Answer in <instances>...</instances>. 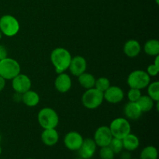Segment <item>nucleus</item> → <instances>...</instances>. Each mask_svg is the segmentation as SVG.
<instances>
[{
    "label": "nucleus",
    "instance_id": "f257e3e1",
    "mask_svg": "<svg viewBox=\"0 0 159 159\" xmlns=\"http://www.w3.org/2000/svg\"><path fill=\"white\" fill-rule=\"evenodd\" d=\"M71 58V53L64 48H56L51 51V61L57 74L68 69Z\"/></svg>",
    "mask_w": 159,
    "mask_h": 159
},
{
    "label": "nucleus",
    "instance_id": "f03ea898",
    "mask_svg": "<svg viewBox=\"0 0 159 159\" xmlns=\"http://www.w3.org/2000/svg\"><path fill=\"white\" fill-rule=\"evenodd\" d=\"M37 120L43 129H54L58 125L59 116L54 109L44 107L39 111Z\"/></svg>",
    "mask_w": 159,
    "mask_h": 159
},
{
    "label": "nucleus",
    "instance_id": "7ed1b4c3",
    "mask_svg": "<svg viewBox=\"0 0 159 159\" xmlns=\"http://www.w3.org/2000/svg\"><path fill=\"white\" fill-rule=\"evenodd\" d=\"M103 100V93L95 87L86 89L82 96V105L89 110H94L100 107Z\"/></svg>",
    "mask_w": 159,
    "mask_h": 159
},
{
    "label": "nucleus",
    "instance_id": "20e7f679",
    "mask_svg": "<svg viewBox=\"0 0 159 159\" xmlns=\"http://www.w3.org/2000/svg\"><path fill=\"white\" fill-rule=\"evenodd\" d=\"M20 65L16 60L6 57L0 61V76L6 80H12L20 73Z\"/></svg>",
    "mask_w": 159,
    "mask_h": 159
},
{
    "label": "nucleus",
    "instance_id": "39448f33",
    "mask_svg": "<svg viewBox=\"0 0 159 159\" xmlns=\"http://www.w3.org/2000/svg\"><path fill=\"white\" fill-rule=\"evenodd\" d=\"M151 81L147 71L143 70H135L130 73L127 78V84L130 88L143 89L147 88Z\"/></svg>",
    "mask_w": 159,
    "mask_h": 159
},
{
    "label": "nucleus",
    "instance_id": "423d86ee",
    "mask_svg": "<svg viewBox=\"0 0 159 159\" xmlns=\"http://www.w3.org/2000/svg\"><path fill=\"white\" fill-rule=\"evenodd\" d=\"M20 28V23L13 16L6 14L0 18V31L6 37L16 35Z\"/></svg>",
    "mask_w": 159,
    "mask_h": 159
},
{
    "label": "nucleus",
    "instance_id": "0eeeda50",
    "mask_svg": "<svg viewBox=\"0 0 159 159\" xmlns=\"http://www.w3.org/2000/svg\"><path fill=\"white\" fill-rule=\"evenodd\" d=\"M110 131L113 138L123 139L130 133L131 127L127 118L118 117L113 120L110 125Z\"/></svg>",
    "mask_w": 159,
    "mask_h": 159
},
{
    "label": "nucleus",
    "instance_id": "6e6552de",
    "mask_svg": "<svg viewBox=\"0 0 159 159\" xmlns=\"http://www.w3.org/2000/svg\"><path fill=\"white\" fill-rule=\"evenodd\" d=\"M113 138L110 127L107 126H101L96 129L93 140L97 147L102 148L108 146Z\"/></svg>",
    "mask_w": 159,
    "mask_h": 159
},
{
    "label": "nucleus",
    "instance_id": "1a4fd4ad",
    "mask_svg": "<svg viewBox=\"0 0 159 159\" xmlns=\"http://www.w3.org/2000/svg\"><path fill=\"white\" fill-rule=\"evenodd\" d=\"M32 82L26 75L20 74L12 79V86L15 93L23 94L31 89Z\"/></svg>",
    "mask_w": 159,
    "mask_h": 159
},
{
    "label": "nucleus",
    "instance_id": "9d476101",
    "mask_svg": "<svg viewBox=\"0 0 159 159\" xmlns=\"http://www.w3.org/2000/svg\"><path fill=\"white\" fill-rule=\"evenodd\" d=\"M103 98L110 103H119L124 99V92L120 87L116 85H110L103 93Z\"/></svg>",
    "mask_w": 159,
    "mask_h": 159
},
{
    "label": "nucleus",
    "instance_id": "9b49d317",
    "mask_svg": "<svg viewBox=\"0 0 159 159\" xmlns=\"http://www.w3.org/2000/svg\"><path fill=\"white\" fill-rule=\"evenodd\" d=\"M84 138L77 131H70L64 138V144L70 151H78L80 148Z\"/></svg>",
    "mask_w": 159,
    "mask_h": 159
},
{
    "label": "nucleus",
    "instance_id": "f8f14e48",
    "mask_svg": "<svg viewBox=\"0 0 159 159\" xmlns=\"http://www.w3.org/2000/svg\"><path fill=\"white\" fill-rule=\"evenodd\" d=\"M96 148L97 145L94 140L92 138H85L83 140L80 148L78 150L79 157L83 159L92 158L96 153Z\"/></svg>",
    "mask_w": 159,
    "mask_h": 159
},
{
    "label": "nucleus",
    "instance_id": "ddd939ff",
    "mask_svg": "<svg viewBox=\"0 0 159 159\" xmlns=\"http://www.w3.org/2000/svg\"><path fill=\"white\" fill-rule=\"evenodd\" d=\"M87 61L82 56H75L72 57L68 69L75 76H79L86 71Z\"/></svg>",
    "mask_w": 159,
    "mask_h": 159
},
{
    "label": "nucleus",
    "instance_id": "4468645a",
    "mask_svg": "<svg viewBox=\"0 0 159 159\" xmlns=\"http://www.w3.org/2000/svg\"><path fill=\"white\" fill-rule=\"evenodd\" d=\"M72 85L71 79L68 74L65 72L57 75L54 81L55 89L61 93H65L69 91Z\"/></svg>",
    "mask_w": 159,
    "mask_h": 159
},
{
    "label": "nucleus",
    "instance_id": "2eb2a0df",
    "mask_svg": "<svg viewBox=\"0 0 159 159\" xmlns=\"http://www.w3.org/2000/svg\"><path fill=\"white\" fill-rule=\"evenodd\" d=\"M124 113L127 120H136L141 117L143 113L137 102H129L124 107Z\"/></svg>",
    "mask_w": 159,
    "mask_h": 159
},
{
    "label": "nucleus",
    "instance_id": "dca6fc26",
    "mask_svg": "<svg viewBox=\"0 0 159 159\" xmlns=\"http://www.w3.org/2000/svg\"><path fill=\"white\" fill-rule=\"evenodd\" d=\"M41 141L45 145L54 146L58 142L59 134L58 132L54 129H43L41 134Z\"/></svg>",
    "mask_w": 159,
    "mask_h": 159
},
{
    "label": "nucleus",
    "instance_id": "f3484780",
    "mask_svg": "<svg viewBox=\"0 0 159 159\" xmlns=\"http://www.w3.org/2000/svg\"><path fill=\"white\" fill-rule=\"evenodd\" d=\"M141 51V47L139 42L136 40H129L124 43V52L127 57H135L140 54Z\"/></svg>",
    "mask_w": 159,
    "mask_h": 159
},
{
    "label": "nucleus",
    "instance_id": "a211bd4d",
    "mask_svg": "<svg viewBox=\"0 0 159 159\" xmlns=\"http://www.w3.org/2000/svg\"><path fill=\"white\" fill-rule=\"evenodd\" d=\"M124 149L128 152H134L139 148L140 140L137 135L134 134H128L122 139Z\"/></svg>",
    "mask_w": 159,
    "mask_h": 159
},
{
    "label": "nucleus",
    "instance_id": "6ab92c4d",
    "mask_svg": "<svg viewBox=\"0 0 159 159\" xmlns=\"http://www.w3.org/2000/svg\"><path fill=\"white\" fill-rule=\"evenodd\" d=\"M22 101L26 107H34L40 102V96L35 91L30 89L22 94Z\"/></svg>",
    "mask_w": 159,
    "mask_h": 159
},
{
    "label": "nucleus",
    "instance_id": "aec40b11",
    "mask_svg": "<svg viewBox=\"0 0 159 159\" xmlns=\"http://www.w3.org/2000/svg\"><path fill=\"white\" fill-rule=\"evenodd\" d=\"M79 82L82 88L85 89H89L94 88L95 82H96V78L90 73L84 72L79 76Z\"/></svg>",
    "mask_w": 159,
    "mask_h": 159
},
{
    "label": "nucleus",
    "instance_id": "412c9836",
    "mask_svg": "<svg viewBox=\"0 0 159 159\" xmlns=\"http://www.w3.org/2000/svg\"><path fill=\"white\" fill-rule=\"evenodd\" d=\"M144 51L148 55L155 57L159 54V41L156 39L148 40L144 45Z\"/></svg>",
    "mask_w": 159,
    "mask_h": 159
},
{
    "label": "nucleus",
    "instance_id": "4be33fe9",
    "mask_svg": "<svg viewBox=\"0 0 159 159\" xmlns=\"http://www.w3.org/2000/svg\"><path fill=\"white\" fill-rule=\"evenodd\" d=\"M136 102L139 106L142 113H147V112L151 111L155 105V101L152 100L147 95H144V96L141 95V97Z\"/></svg>",
    "mask_w": 159,
    "mask_h": 159
},
{
    "label": "nucleus",
    "instance_id": "5701e85b",
    "mask_svg": "<svg viewBox=\"0 0 159 159\" xmlns=\"http://www.w3.org/2000/svg\"><path fill=\"white\" fill-rule=\"evenodd\" d=\"M158 150L155 146L149 145L144 148L140 154L139 159H158Z\"/></svg>",
    "mask_w": 159,
    "mask_h": 159
},
{
    "label": "nucleus",
    "instance_id": "b1692460",
    "mask_svg": "<svg viewBox=\"0 0 159 159\" xmlns=\"http://www.w3.org/2000/svg\"><path fill=\"white\" fill-rule=\"evenodd\" d=\"M148 96L155 102L159 101V82L158 81L148 85Z\"/></svg>",
    "mask_w": 159,
    "mask_h": 159
},
{
    "label": "nucleus",
    "instance_id": "393cba45",
    "mask_svg": "<svg viewBox=\"0 0 159 159\" xmlns=\"http://www.w3.org/2000/svg\"><path fill=\"white\" fill-rule=\"evenodd\" d=\"M110 86V82L107 78L99 77V79H96L95 82V88L97 89L102 93H104L109 87Z\"/></svg>",
    "mask_w": 159,
    "mask_h": 159
},
{
    "label": "nucleus",
    "instance_id": "a878e982",
    "mask_svg": "<svg viewBox=\"0 0 159 159\" xmlns=\"http://www.w3.org/2000/svg\"><path fill=\"white\" fill-rule=\"evenodd\" d=\"M109 147L111 148V150L114 152V154H120L124 149V146H123V141L122 139H119V138H113V139L110 141Z\"/></svg>",
    "mask_w": 159,
    "mask_h": 159
},
{
    "label": "nucleus",
    "instance_id": "bb28decb",
    "mask_svg": "<svg viewBox=\"0 0 159 159\" xmlns=\"http://www.w3.org/2000/svg\"><path fill=\"white\" fill-rule=\"evenodd\" d=\"M115 154L109 146L100 148L99 157L101 159H114Z\"/></svg>",
    "mask_w": 159,
    "mask_h": 159
},
{
    "label": "nucleus",
    "instance_id": "cd10ccee",
    "mask_svg": "<svg viewBox=\"0 0 159 159\" xmlns=\"http://www.w3.org/2000/svg\"><path fill=\"white\" fill-rule=\"evenodd\" d=\"M141 96V92L140 89H138L130 88V90L127 93V98L129 99V102H135L139 99V98Z\"/></svg>",
    "mask_w": 159,
    "mask_h": 159
},
{
    "label": "nucleus",
    "instance_id": "c85d7f7f",
    "mask_svg": "<svg viewBox=\"0 0 159 159\" xmlns=\"http://www.w3.org/2000/svg\"><path fill=\"white\" fill-rule=\"evenodd\" d=\"M159 72V67H157L156 65H155L154 64H152V65H148L147 68V73L148 74V75L150 76H155L158 75Z\"/></svg>",
    "mask_w": 159,
    "mask_h": 159
},
{
    "label": "nucleus",
    "instance_id": "c756f323",
    "mask_svg": "<svg viewBox=\"0 0 159 159\" xmlns=\"http://www.w3.org/2000/svg\"><path fill=\"white\" fill-rule=\"evenodd\" d=\"M7 50H6V47L0 44V61L7 57Z\"/></svg>",
    "mask_w": 159,
    "mask_h": 159
},
{
    "label": "nucleus",
    "instance_id": "7c9ffc66",
    "mask_svg": "<svg viewBox=\"0 0 159 159\" xmlns=\"http://www.w3.org/2000/svg\"><path fill=\"white\" fill-rule=\"evenodd\" d=\"M120 154V159H131V155L128 151L121 152Z\"/></svg>",
    "mask_w": 159,
    "mask_h": 159
},
{
    "label": "nucleus",
    "instance_id": "2f4dec72",
    "mask_svg": "<svg viewBox=\"0 0 159 159\" xmlns=\"http://www.w3.org/2000/svg\"><path fill=\"white\" fill-rule=\"evenodd\" d=\"M5 86H6V79L0 76V93L4 89Z\"/></svg>",
    "mask_w": 159,
    "mask_h": 159
},
{
    "label": "nucleus",
    "instance_id": "473e14b6",
    "mask_svg": "<svg viewBox=\"0 0 159 159\" xmlns=\"http://www.w3.org/2000/svg\"><path fill=\"white\" fill-rule=\"evenodd\" d=\"M155 2H156V4H159V0H155Z\"/></svg>",
    "mask_w": 159,
    "mask_h": 159
},
{
    "label": "nucleus",
    "instance_id": "72a5a7b5",
    "mask_svg": "<svg viewBox=\"0 0 159 159\" xmlns=\"http://www.w3.org/2000/svg\"><path fill=\"white\" fill-rule=\"evenodd\" d=\"M2 32L0 31V39L2 38Z\"/></svg>",
    "mask_w": 159,
    "mask_h": 159
},
{
    "label": "nucleus",
    "instance_id": "f704fd0d",
    "mask_svg": "<svg viewBox=\"0 0 159 159\" xmlns=\"http://www.w3.org/2000/svg\"><path fill=\"white\" fill-rule=\"evenodd\" d=\"M1 154H2V148L1 146H0V155H1Z\"/></svg>",
    "mask_w": 159,
    "mask_h": 159
},
{
    "label": "nucleus",
    "instance_id": "c9c22d12",
    "mask_svg": "<svg viewBox=\"0 0 159 159\" xmlns=\"http://www.w3.org/2000/svg\"><path fill=\"white\" fill-rule=\"evenodd\" d=\"M75 159H83V158H80V157H79V158H75Z\"/></svg>",
    "mask_w": 159,
    "mask_h": 159
},
{
    "label": "nucleus",
    "instance_id": "e433bc0d",
    "mask_svg": "<svg viewBox=\"0 0 159 159\" xmlns=\"http://www.w3.org/2000/svg\"><path fill=\"white\" fill-rule=\"evenodd\" d=\"M1 139H2V138H1V135H0V141H1Z\"/></svg>",
    "mask_w": 159,
    "mask_h": 159
},
{
    "label": "nucleus",
    "instance_id": "4c0bfd02",
    "mask_svg": "<svg viewBox=\"0 0 159 159\" xmlns=\"http://www.w3.org/2000/svg\"><path fill=\"white\" fill-rule=\"evenodd\" d=\"M27 159H34V158H27Z\"/></svg>",
    "mask_w": 159,
    "mask_h": 159
},
{
    "label": "nucleus",
    "instance_id": "58836bf2",
    "mask_svg": "<svg viewBox=\"0 0 159 159\" xmlns=\"http://www.w3.org/2000/svg\"><path fill=\"white\" fill-rule=\"evenodd\" d=\"M132 159V158H131ZM134 159H138V158H134Z\"/></svg>",
    "mask_w": 159,
    "mask_h": 159
}]
</instances>
